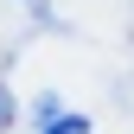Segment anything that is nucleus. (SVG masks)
Returning a JSON list of instances; mask_svg holds the SVG:
<instances>
[{
	"label": "nucleus",
	"instance_id": "obj_1",
	"mask_svg": "<svg viewBox=\"0 0 134 134\" xmlns=\"http://www.w3.org/2000/svg\"><path fill=\"white\" fill-rule=\"evenodd\" d=\"M45 134H90V121H83V115H51Z\"/></svg>",
	"mask_w": 134,
	"mask_h": 134
}]
</instances>
